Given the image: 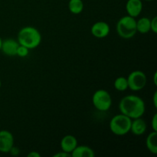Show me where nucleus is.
Listing matches in <instances>:
<instances>
[{
    "label": "nucleus",
    "instance_id": "obj_1",
    "mask_svg": "<svg viewBox=\"0 0 157 157\" xmlns=\"http://www.w3.org/2000/svg\"><path fill=\"white\" fill-rule=\"evenodd\" d=\"M119 110L121 113L132 120L142 117L146 110L145 102L137 95H127L120 101Z\"/></svg>",
    "mask_w": 157,
    "mask_h": 157
},
{
    "label": "nucleus",
    "instance_id": "obj_2",
    "mask_svg": "<svg viewBox=\"0 0 157 157\" xmlns=\"http://www.w3.org/2000/svg\"><path fill=\"white\" fill-rule=\"evenodd\" d=\"M17 41L19 44L25 46L29 50L35 49L41 42V32L32 26L23 27L18 32Z\"/></svg>",
    "mask_w": 157,
    "mask_h": 157
},
{
    "label": "nucleus",
    "instance_id": "obj_3",
    "mask_svg": "<svg viewBox=\"0 0 157 157\" xmlns=\"http://www.w3.org/2000/svg\"><path fill=\"white\" fill-rule=\"evenodd\" d=\"M117 33L124 39H130L136 34V20L130 15H125L117 23Z\"/></svg>",
    "mask_w": 157,
    "mask_h": 157
},
{
    "label": "nucleus",
    "instance_id": "obj_4",
    "mask_svg": "<svg viewBox=\"0 0 157 157\" xmlns=\"http://www.w3.org/2000/svg\"><path fill=\"white\" fill-rule=\"evenodd\" d=\"M132 119L123 113L115 115L110 121V130L116 136H124L130 131Z\"/></svg>",
    "mask_w": 157,
    "mask_h": 157
},
{
    "label": "nucleus",
    "instance_id": "obj_5",
    "mask_svg": "<svg viewBox=\"0 0 157 157\" xmlns=\"http://www.w3.org/2000/svg\"><path fill=\"white\" fill-rule=\"evenodd\" d=\"M92 103L95 108L99 111L105 112L110 110L112 105V98L110 93L104 89H99L94 93Z\"/></svg>",
    "mask_w": 157,
    "mask_h": 157
},
{
    "label": "nucleus",
    "instance_id": "obj_6",
    "mask_svg": "<svg viewBox=\"0 0 157 157\" xmlns=\"http://www.w3.org/2000/svg\"><path fill=\"white\" fill-rule=\"evenodd\" d=\"M128 88L133 91H140L146 87L147 78L144 71L136 70L132 71L127 78Z\"/></svg>",
    "mask_w": 157,
    "mask_h": 157
},
{
    "label": "nucleus",
    "instance_id": "obj_7",
    "mask_svg": "<svg viewBox=\"0 0 157 157\" xmlns=\"http://www.w3.org/2000/svg\"><path fill=\"white\" fill-rule=\"evenodd\" d=\"M13 146V134L9 130H0V153H9Z\"/></svg>",
    "mask_w": 157,
    "mask_h": 157
},
{
    "label": "nucleus",
    "instance_id": "obj_8",
    "mask_svg": "<svg viewBox=\"0 0 157 157\" xmlns=\"http://www.w3.org/2000/svg\"><path fill=\"white\" fill-rule=\"evenodd\" d=\"M110 32V27L106 21H99L95 22L90 29L92 35L95 38H104L108 36Z\"/></svg>",
    "mask_w": 157,
    "mask_h": 157
},
{
    "label": "nucleus",
    "instance_id": "obj_9",
    "mask_svg": "<svg viewBox=\"0 0 157 157\" xmlns=\"http://www.w3.org/2000/svg\"><path fill=\"white\" fill-rule=\"evenodd\" d=\"M19 46L18 41L13 38H6L2 40L1 46V50L4 55L9 57L16 56L17 48Z\"/></svg>",
    "mask_w": 157,
    "mask_h": 157
},
{
    "label": "nucleus",
    "instance_id": "obj_10",
    "mask_svg": "<svg viewBox=\"0 0 157 157\" xmlns=\"http://www.w3.org/2000/svg\"><path fill=\"white\" fill-rule=\"evenodd\" d=\"M143 10V2L141 0H127L126 3V11L127 15L136 18Z\"/></svg>",
    "mask_w": 157,
    "mask_h": 157
},
{
    "label": "nucleus",
    "instance_id": "obj_11",
    "mask_svg": "<svg viewBox=\"0 0 157 157\" xmlns=\"http://www.w3.org/2000/svg\"><path fill=\"white\" fill-rule=\"evenodd\" d=\"M78 145V140L73 135H66L61 140V150L70 153L71 155Z\"/></svg>",
    "mask_w": 157,
    "mask_h": 157
},
{
    "label": "nucleus",
    "instance_id": "obj_12",
    "mask_svg": "<svg viewBox=\"0 0 157 157\" xmlns=\"http://www.w3.org/2000/svg\"><path fill=\"white\" fill-rule=\"evenodd\" d=\"M147 129V124L142 117L132 120L130 131L136 136H142L146 133Z\"/></svg>",
    "mask_w": 157,
    "mask_h": 157
},
{
    "label": "nucleus",
    "instance_id": "obj_13",
    "mask_svg": "<svg viewBox=\"0 0 157 157\" xmlns=\"http://www.w3.org/2000/svg\"><path fill=\"white\" fill-rule=\"evenodd\" d=\"M94 151L90 147L85 145H78L71 153L72 157H94Z\"/></svg>",
    "mask_w": 157,
    "mask_h": 157
},
{
    "label": "nucleus",
    "instance_id": "obj_14",
    "mask_svg": "<svg viewBox=\"0 0 157 157\" xmlns=\"http://www.w3.org/2000/svg\"><path fill=\"white\" fill-rule=\"evenodd\" d=\"M147 148L152 154H157V132L153 131L149 133L146 139Z\"/></svg>",
    "mask_w": 157,
    "mask_h": 157
},
{
    "label": "nucleus",
    "instance_id": "obj_15",
    "mask_svg": "<svg viewBox=\"0 0 157 157\" xmlns=\"http://www.w3.org/2000/svg\"><path fill=\"white\" fill-rule=\"evenodd\" d=\"M150 20L147 17H142L136 21V31L140 34H147L150 32Z\"/></svg>",
    "mask_w": 157,
    "mask_h": 157
},
{
    "label": "nucleus",
    "instance_id": "obj_16",
    "mask_svg": "<svg viewBox=\"0 0 157 157\" xmlns=\"http://www.w3.org/2000/svg\"><path fill=\"white\" fill-rule=\"evenodd\" d=\"M84 2L82 0H69L68 9L74 15H78L84 10Z\"/></svg>",
    "mask_w": 157,
    "mask_h": 157
},
{
    "label": "nucleus",
    "instance_id": "obj_17",
    "mask_svg": "<svg viewBox=\"0 0 157 157\" xmlns=\"http://www.w3.org/2000/svg\"><path fill=\"white\" fill-rule=\"evenodd\" d=\"M113 86L114 88L118 91H125L128 89V82H127V79L125 77H118L116 78L113 83Z\"/></svg>",
    "mask_w": 157,
    "mask_h": 157
},
{
    "label": "nucleus",
    "instance_id": "obj_18",
    "mask_svg": "<svg viewBox=\"0 0 157 157\" xmlns=\"http://www.w3.org/2000/svg\"><path fill=\"white\" fill-rule=\"evenodd\" d=\"M29 53V49L27 48L25 46L21 45L19 44V46L17 48V52H16V55L17 56L20 57V58H25V57L28 56Z\"/></svg>",
    "mask_w": 157,
    "mask_h": 157
},
{
    "label": "nucleus",
    "instance_id": "obj_19",
    "mask_svg": "<svg viewBox=\"0 0 157 157\" xmlns=\"http://www.w3.org/2000/svg\"><path fill=\"white\" fill-rule=\"evenodd\" d=\"M150 31L154 34L157 33V17L155 16L150 20Z\"/></svg>",
    "mask_w": 157,
    "mask_h": 157
},
{
    "label": "nucleus",
    "instance_id": "obj_20",
    "mask_svg": "<svg viewBox=\"0 0 157 157\" xmlns=\"http://www.w3.org/2000/svg\"><path fill=\"white\" fill-rule=\"evenodd\" d=\"M151 127L153 129V131L157 132V113H155L152 118L151 121Z\"/></svg>",
    "mask_w": 157,
    "mask_h": 157
},
{
    "label": "nucleus",
    "instance_id": "obj_21",
    "mask_svg": "<svg viewBox=\"0 0 157 157\" xmlns=\"http://www.w3.org/2000/svg\"><path fill=\"white\" fill-rule=\"evenodd\" d=\"M19 153H20L19 149H18V147H15L13 146V147H12V149L10 150V151H9V153H10L12 156H18V155H19Z\"/></svg>",
    "mask_w": 157,
    "mask_h": 157
},
{
    "label": "nucleus",
    "instance_id": "obj_22",
    "mask_svg": "<svg viewBox=\"0 0 157 157\" xmlns=\"http://www.w3.org/2000/svg\"><path fill=\"white\" fill-rule=\"evenodd\" d=\"M54 157H69V156H71V155L68 153H66V152L62 151L61 150V152L59 153H57L53 155Z\"/></svg>",
    "mask_w": 157,
    "mask_h": 157
},
{
    "label": "nucleus",
    "instance_id": "obj_23",
    "mask_svg": "<svg viewBox=\"0 0 157 157\" xmlns=\"http://www.w3.org/2000/svg\"><path fill=\"white\" fill-rule=\"evenodd\" d=\"M27 156L28 157H40L41 156V154L36 151H32L29 153H28Z\"/></svg>",
    "mask_w": 157,
    "mask_h": 157
},
{
    "label": "nucleus",
    "instance_id": "obj_24",
    "mask_svg": "<svg viewBox=\"0 0 157 157\" xmlns=\"http://www.w3.org/2000/svg\"><path fill=\"white\" fill-rule=\"evenodd\" d=\"M153 103L155 108L157 107V91H155L153 96Z\"/></svg>",
    "mask_w": 157,
    "mask_h": 157
},
{
    "label": "nucleus",
    "instance_id": "obj_25",
    "mask_svg": "<svg viewBox=\"0 0 157 157\" xmlns=\"http://www.w3.org/2000/svg\"><path fill=\"white\" fill-rule=\"evenodd\" d=\"M157 73L156 72H155L154 73V75H153V83H154V85L156 86L157 85Z\"/></svg>",
    "mask_w": 157,
    "mask_h": 157
},
{
    "label": "nucleus",
    "instance_id": "obj_26",
    "mask_svg": "<svg viewBox=\"0 0 157 157\" xmlns=\"http://www.w3.org/2000/svg\"><path fill=\"white\" fill-rule=\"evenodd\" d=\"M2 39L0 37V50H1V46H2Z\"/></svg>",
    "mask_w": 157,
    "mask_h": 157
},
{
    "label": "nucleus",
    "instance_id": "obj_27",
    "mask_svg": "<svg viewBox=\"0 0 157 157\" xmlns=\"http://www.w3.org/2000/svg\"><path fill=\"white\" fill-rule=\"evenodd\" d=\"M145 1H147V2H153V1H154V0H145Z\"/></svg>",
    "mask_w": 157,
    "mask_h": 157
},
{
    "label": "nucleus",
    "instance_id": "obj_28",
    "mask_svg": "<svg viewBox=\"0 0 157 157\" xmlns=\"http://www.w3.org/2000/svg\"><path fill=\"white\" fill-rule=\"evenodd\" d=\"M1 86H2V81L1 80H0V88H1Z\"/></svg>",
    "mask_w": 157,
    "mask_h": 157
}]
</instances>
